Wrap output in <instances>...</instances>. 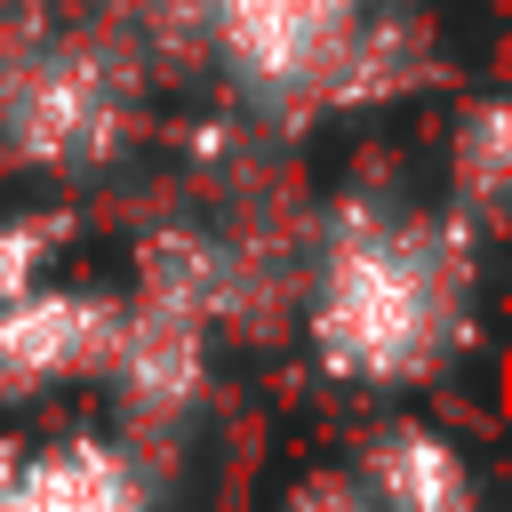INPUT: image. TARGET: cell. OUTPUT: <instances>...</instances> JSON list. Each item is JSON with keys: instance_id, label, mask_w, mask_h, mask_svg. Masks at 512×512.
Wrapping results in <instances>:
<instances>
[{"instance_id": "2", "label": "cell", "mask_w": 512, "mask_h": 512, "mask_svg": "<svg viewBox=\"0 0 512 512\" xmlns=\"http://www.w3.org/2000/svg\"><path fill=\"white\" fill-rule=\"evenodd\" d=\"M392 0H192V24L208 56L232 72L248 104L312 112V104H360L384 88L392 56Z\"/></svg>"}, {"instance_id": "9", "label": "cell", "mask_w": 512, "mask_h": 512, "mask_svg": "<svg viewBox=\"0 0 512 512\" xmlns=\"http://www.w3.org/2000/svg\"><path fill=\"white\" fill-rule=\"evenodd\" d=\"M280 512H376V504L360 496V480H352V472H312Z\"/></svg>"}, {"instance_id": "5", "label": "cell", "mask_w": 512, "mask_h": 512, "mask_svg": "<svg viewBox=\"0 0 512 512\" xmlns=\"http://www.w3.org/2000/svg\"><path fill=\"white\" fill-rule=\"evenodd\" d=\"M352 480L376 512H472V464L432 424H384Z\"/></svg>"}, {"instance_id": "3", "label": "cell", "mask_w": 512, "mask_h": 512, "mask_svg": "<svg viewBox=\"0 0 512 512\" xmlns=\"http://www.w3.org/2000/svg\"><path fill=\"white\" fill-rule=\"evenodd\" d=\"M128 104L136 80L120 48L88 32H32L0 48V152L16 168H48V176L104 168L128 136Z\"/></svg>"}, {"instance_id": "4", "label": "cell", "mask_w": 512, "mask_h": 512, "mask_svg": "<svg viewBox=\"0 0 512 512\" xmlns=\"http://www.w3.org/2000/svg\"><path fill=\"white\" fill-rule=\"evenodd\" d=\"M120 336V296L104 288H32L0 312V400H40L56 384L104 376Z\"/></svg>"}, {"instance_id": "1", "label": "cell", "mask_w": 512, "mask_h": 512, "mask_svg": "<svg viewBox=\"0 0 512 512\" xmlns=\"http://www.w3.org/2000/svg\"><path fill=\"white\" fill-rule=\"evenodd\" d=\"M472 312V232L400 200H344L320 224L304 328L344 384H416L456 360Z\"/></svg>"}, {"instance_id": "6", "label": "cell", "mask_w": 512, "mask_h": 512, "mask_svg": "<svg viewBox=\"0 0 512 512\" xmlns=\"http://www.w3.org/2000/svg\"><path fill=\"white\" fill-rule=\"evenodd\" d=\"M0 512H144V488L104 440H64L0 480Z\"/></svg>"}, {"instance_id": "7", "label": "cell", "mask_w": 512, "mask_h": 512, "mask_svg": "<svg viewBox=\"0 0 512 512\" xmlns=\"http://www.w3.org/2000/svg\"><path fill=\"white\" fill-rule=\"evenodd\" d=\"M504 208V104L480 96L448 136V216L464 232H488Z\"/></svg>"}, {"instance_id": "8", "label": "cell", "mask_w": 512, "mask_h": 512, "mask_svg": "<svg viewBox=\"0 0 512 512\" xmlns=\"http://www.w3.org/2000/svg\"><path fill=\"white\" fill-rule=\"evenodd\" d=\"M48 224L40 216H0V312L16 304V296H32L40 288V264H48Z\"/></svg>"}]
</instances>
